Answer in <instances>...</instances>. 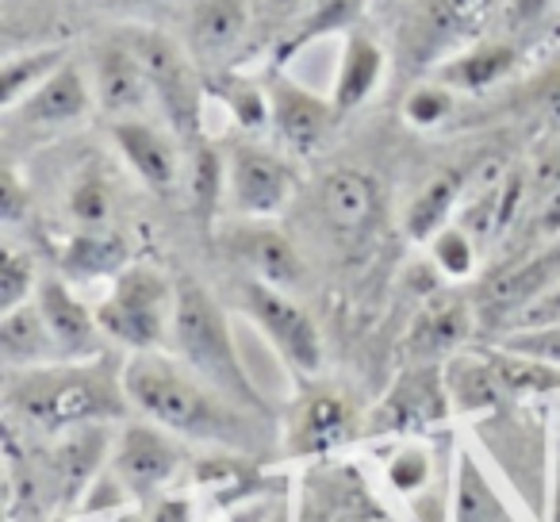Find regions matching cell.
Instances as JSON below:
<instances>
[{"mask_svg": "<svg viewBox=\"0 0 560 522\" xmlns=\"http://www.w3.org/2000/svg\"><path fill=\"white\" fill-rule=\"evenodd\" d=\"M269 108H272V127L284 139V147L300 150V154H312L330 135V124L338 116L335 101H323V96L307 93L304 85H296L284 73H272Z\"/></svg>", "mask_w": 560, "mask_h": 522, "instance_id": "11", "label": "cell"}, {"mask_svg": "<svg viewBox=\"0 0 560 522\" xmlns=\"http://www.w3.org/2000/svg\"><path fill=\"white\" fill-rule=\"evenodd\" d=\"M353 434V404L330 388H319L300 399L292 415V450L296 453H327Z\"/></svg>", "mask_w": 560, "mask_h": 522, "instance_id": "18", "label": "cell"}, {"mask_svg": "<svg viewBox=\"0 0 560 522\" xmlns=\"http://www.w3.org/2000/svg\"><path fill=\"white\" fill-rule=\"evenodd\" d=\"M211 89H215L219 101L231 108V116H234V124H238V127H246V131H257V127L272 124L269 93H265V89H257L254 81L231 78V73H215Z\"/></svg>", "mask_w": 560, "mask_h": 522, "instance_id": "31", "label": "cell"}, {"mask_svg": "<svg viewBox=\"0 0 560 522\" xmlns=\"http://www.w3.org/2000/svg\"><path fill=\"white\" fill-rule=\"evenodd\" d=\"M315 0H257L265 20H300Z\"/></svg>", "mask_w": 560, "mask_h": 522, "instance_id": "41", "label": "cell"}, {"mask_svg": "<svg viewBox=\"0 0 560 522\" xmlns=\"http://www.w3.org/2000/svg\"><path fill=\"white\" fill-rule=\"evenodd\" d=\"M35 308L47 320L50 335H55L58 350H62V361H93L101 353L104 330L96 323V312H89L66 281L43 277L39 289H35Z\"/></svg>", "mask_w": 560, "mask_h": 522, "instance_id": "14", "label": "cell"}, {"mask_svg": "<svg viewBox=\"0 0 560 522\" xmlns=\"http://www.w3.org/2000/svg\"><path fill=\"white\" fill-rule=\"evenodd\" d=\"M265 522H289V511H284V507H272V511L265 514Z\"/></svg>", "mask_w": 560, "mask_h": 522, "instance_id": "47", "label": "cell"}, {"mask_svg": "<svg viewBox=\"0 0 560 522\" xmlns=\"http://www.w3.org/2000/svg\"><path fill=\"white\" fill-rule=\"evenodd\" d=\"M238 297L249 320H254L257 327H261V335L280 350V358L289 361L292 369H300V373H319V366H323L319 327H315V320L289 297V292L246 277V281L238 285Z\"/></svg>", "mask_w": 560, "mask_h": 522, "instance_id": "6", "label": "cell"}, {"mask_svg": "<svg viewBox=\"0 0 560 522\" xmlns=\"http://www.w3.org/2000/svg\"><path fill=\"white\" fill-rule=\"evenodd\" d=\"M514 62H518V50L514 47H506V43H483V47L465 50V55L450 58L442 66V85L480 93V89L495 85L499 78H506L514 70Z\"/></svg>", "mask_w": 560, "mask_h": 522, "instance_id": "25", "label": "cell"}, {"mask_svg": "<svg viewBox=\"0 0 560 522\" xmlns=\"http://www.w3.org/2000/svg\"><path fill=\"white\" fill-rule=\"evenodd\" d=\"M150 522H192V499L165 496L150 507Z\"/></svg>", "mask_w": 560, "mask_h": 522, "instance_id": "40", "label": "cell"}, {"mask_svg": "<svg viewBox=\"0 0 560 522\" xmlns=\"http://www.w3.org/2000/svg\"><path fill=\"white\" fill-rule=\"evenodd\" d=\"M70 62V50L66 47H43V50H27V55H16L4 62L0 70V104L9 112H16L43 81L55 78L62 66Z\"/></svg>", "mask_w": 560, "mask_h": 522, "instance_id": "26", "label": "cell"}, {"mask_svg": "<svg viewBox=\"0 0 560 522\" xmlns=\"http://www.w3.org/2000/svg\"><path fill=\"white\" fill-rule=\"evenodd\" d=\"M124 39L147 70L150 93H154V104L162 108V119L170 124L173 139H180L185 147L200 142L203 89L192 70V55H185V47L173 43L165 32H150V27H135Z\"/></svg>", "mask_w": 560, "mask_h": 522, "instance_id": "5", "label": "cell"}, {"mask_svg": "<svg viewBox=\"0 0 560 522\" xmlns=\"http://www.w3.org/2000/svg\"><path fill=\"white\" fill-rule=\"evenodd\" d=\"M112 473L131 499H154L180 473V450L154 422H131L112 453Z\"/></svg>", "mask_w": 560, "mask_h": 522, "instance_id": "7", "label": "cell"}, {"mask_svg": "<svg viewBox=\"0 0 560 522\" xmlns=\"http://www.w3.org/2000/svg\"><path fill=\"white\" fill-rule=\"evenodd\" d=\"M173 308H177V285L154 266L119 269L112 292L96 308V323L112 343L135 353L158 350L173 335Z\"/></svg>", "mask_w": 560, "mask_h": 522, "instance_id": "4", "label": "cell"}, {"mask_svg": "<svg viewBox=\"0 0 560 522\" xmlns=\"http://www.w3.org/2000/svg\"><path fill=\"white\" fill-rule=\"evenodd\" d=\"M499 346L511 353H522V358H534V361H545V366L560 369V323H552V327L511 330V335H503Z\"/></svg>", "mask_w": 560, "mask_h": 522, "instance_id": "36", "label": "cell"}, {"mask_svg": "<svg viewBox=\"0 0 560 522\" xmlns=\"http://www.w3.org/2000/svg\"><path fill=\"white\" fill-rule=\"evenodd\" d=\"M20 208H24V188H20L16 173H4V219H20Z\"/></svg>", "mask_w": 560, "mask_h": 522, "instance_id": "44", "label": "cell"}, {"mask_svg": "<svg viewBox=\"0 0 560 522\" xmlns=\"http://www.w3.org/2000/svg\"><path fill=\"white\" fill-rule=\"evenodd\" d=\"M226 193L242 216H277L296 193V173L272 150L238 142L226 154Z\"/></svg>", "mask_w": 560, "mask_h": 522, "instance_id": "8", "label": "cell"}, {"mask_svg": "<svg viewBox=\"0 0 560 522\" xmlns=\"http://www.w3.org/2000/svg\"><path fill=\"white\" fill-rule=\"evenodd\" d=\"M170 346L177 350L180 366L192 369L223 399H231L234 407H242L254 419H269V407H265L261 392L254 388V381H249L246 366L238 358V346H234L223 308L215 304V297L196 277H180L177 281Z\"/></svg>", "mask_w": 560, "mask_h": 522, "instance_id": "3", "label": "cell"}, {"mask_svg": "<svg viewBox=\"0 0 560 522\" xmlns=\"http://www.w3.org/2000/svg\"><path fill=\"white\" fill-rule=\"evenodd\" d=\"M472 330V315L460 300H434L427 312L415 320L411 335H407V353L411 358H438V353H450L453 346H460Z\"/></svg>", "mask_w": 560, "mask_h": 522, "instance_id": "22", "label": "cell"}, {"mask_svg": "<svg viewBox=\"0 0 560 522\" xmlns=\"http://www.w3.org/2000/svg\"><path fill=\"white\" fill-rule=\"evenodd\" d=\"M552 522H560V496H557V507H552Z\"/></svg>", "mask_w": 560, "mask_h": 522, "instance_id": "48", "label": "cell"}, {"mask_svg": "<svg viewBox=\"0 0 560 522\" xmlns=\"http://www.w3.org/2000/svg\"><path fill=\"white\" fill-rule=\"evenodd\" d=\"M388 476L399 491H419L422 480L430 476V457L422 450H404L396 461H392Z\"/></svg>", "mask_w": 560, "mask_h": 522, "instance_id": "38", "label": "cell"}, {"mask_svg": "<svg viewBox=\"0 0 560 522\" xmlns=\"http://www.w3.org/2000/svg\"><path fill=\"white\" fill-rule=\"evenodd\" d=\"M124 388L135 411L147 415V422L170 430V434L192 438V442H215L226 450H254V415L234 407L219 396L211 384H203L192 369L165 358L158 350L131 353L124 366Z\"/></svg>", "mask_w": 560, "mask_h": 522, "instance_id": "1", "label": "cell"}, {"mask_svg": "<svg viewBox=\"0 0 560 522\" xmlns=\"http://www.w3.org/2000/svg\"><path fill=\"white\" fill-rule=\"evenodd\" d=\"M249 0H196L188 20V55L192 62L223 70L249 35Z\"/></svg>", "mask_w": 560, "mask_h": 522, "instance_id": "13", "label": "cell"}, {"mask_svg": "<svg viewBox=\"0 0 560 522\" xmlns=\"http://www.w3.org/2000/svg\"><path fill=\"white\" fill-rule=\"evenodd\" d=\"M93 85H96V101L108 116L119 119H142V112L154 104L150 93L147 70H142L139 55L127 47V39L119 43H104L93 58Z\"/></svg>", "mask_w": 560, "mask_h": 522, "instance_id": "12", "label": "cell"}, {"mask_svg": "<svg viewBox=\"0 0 560 522\" xmlns=\"http://www.w3.org/2000/svg\"><path fill=\"white\" fill-rule=\"evenodd\" d=\"M226 250L234 262L249 269V277L261 285H272L280 292H292L304 285L307 269L304 257L296 254V246L289 242V234H280L277 227L246 223L226 231Z\"/></svg>", "mask_w": 560, "mask_h": 522, "instance_id": "10", "label": "cell"}, {"mask_svg": "<svg viewBox=\"0 0 560 522\" xmlns=\"http://www.w3.org/2000/svg\"><path fill=\"white\" fill-rule=\"evenodd\" d=\"M488 361H491L499 384H503L511 399H534V396H545V392L560 388V369L557 366L522 358V353H511V350H503V346L491 350Z\"/></svg>", "mask_w": 560, "mask_h": 522, "instance_id": "27", "label": "cell"}, {"mask_svg": "<svg viewBox=\"0 0 560 522\" xmlns=\"http://www.w3.org/2000/svg\"><path fill=\"white\" fill-rule=\"evenodd\" d=\"M0 358H4L9 369H39L62 361V350H58L55 335H50L35 300L0 320Z\"/></svg>", "mask_w": 560, "mask_h": 522, "instance_id": "20", "label": "cell"}, {"mask_svg": "<svg viewBox=\"0 0 560 522\" xmlns=\"http://www.w3.org/2000/svg\"><path fill=\"white\" fill-rule=\"evenodd\" d=\"M108 430L104 427H81L66 430L50 453L43 457V491H47L55 503H73L78 496H85V488L96 480V468L108 457Z\"/></svg>", "mask_w": 560, "mask_h": 522, "instance_id": "9", "label": "cell"}, {"mask_svg": "<svg viewBox=\"0 0 560 522\" xmlns=\"http://www.w3.org/2000/svg\"><path fill=\"white\" fill-rule=\"evenodd\" d=\"M319 208L335 231L365 234L381 216V188L361 170H335L319 185Z\"/></svg>", "mask_w": 560, "mask_h": 522, "instance_id": "17", "label": "cell"}, {"mask_svg": "<svg viewBox=\"0 0 560 522\" xmlns=\"http://www.w3.org/2000/svg\"><path fill=\"white\" fill-rule=\"evenodd\" d=\"M430 250H434V262L442 266V274H450V277H468V274H472L476 242H472V234H468L465 227H445L442 234H434Z\"/></svg>", "mask_w": 560, "mask_h": 522, "instance_id": "35", "label": "cell"}, {"mask_svg": "<svg viewBox=\"0 0 560 522\" xmlns=\"http://www.w3.org/2000/svg\"><path fill=\"white\" fill-rule=\"evenodd\" d=\"M185 188H188V208L203 227L215 219L219 200L226 193V158L219 154L211 142H192L188 147V170H185Z\"/></svg>", "mask_w": 560, "mask_h": 522, "instance_id": "24", "label": "cell"}, {"mask_svg": "<svg viewBox=\"0 0 560 522\" xmlns=\"http://www.w3.org/2000/svg\"><path fill=\"white\" fill-rule=\"evenodd\" d=\"M9 407L32 427L66 434L81 427H104L127 411L124 373L108 361H58L39 369H9Z\"/></svg>", "mask_w": 560, "mask_h": 522, "instance_id": "2", "label": "cell"}, {"mask_svg": "<svg viewBox=\"0 0 560 522\" xmlns=\"http://www.w3.org/2000/svg\"><path fill=\"white\" fill-rule=\"evenodd\" d=\"M384 73V50L369 35H350L342 50V66H338V85H335V108L353 112L373 96Z\"/></svg>", "mask_w": 560, "mask_h": 522, "instance_id": "23", "label": "cell"}, {"mask_svg": "<svg viewBox=\"0 0 560 522\" xmlns=\"http://www.w3.org/2000/svg\"><path fill=\"white\" fill-rule=\"evenodd\" d=\"M58 522H62V519H58Z\"/></svg>", "mask_w": 560, "mask_h": 522, "instance_id": "49", "label": "cell"}, {"mask_svg": "<svg viewBox=\"0 0 560 522\" xmlns=\"http://www.w3.org/2000/svg\"><path fill=\"white\" fill-rule=\"evenodd\" d=\"M552 0H506V16L511 24H534L537 16H545Z\"/></svg>", "mask_w": 560, "mask_h": 522, "instance_id": "42", "label": "cell"}, {"mask_svg": "<svg viewBox=\"0 0 560 522\" xmlns=\"http://www.w3.org/2000/svg\"><path fill=\"white\" fill-rule=\"evenodd\" d=\"M450 404L445 392V373L438 369H415L396 381V388L388 392V399L376 411V427L381 430H415L438 422Z\"/></svg>", "mask_w": 560, "mask_h": 522, "instance_id": "16", "label": "cell"}, {"mask_svg": "<svg viewBox=\"0 0 560 522\" xmlns=\"http://www.w3.org/2000/svg\"><path fill=\"white\" fill-rule=\"evenodd\" d=\"M35 289H39V281H35L32 257L20 254L16 246H4V254H0V312L9 315L16 308L32 304Z\"/></svg>", "mask_w": 560, "mask_h": 522, "instance_id": "32", "label": "cell"}, {"mask_svg": "<svg viewBox=\"0 0 560 522\" xmlns=\"http://www.w3.org/2000/svg\"><path fill=\"white\" fill-rule=\"evenodd\" d=\"M552 323H560V285H552L545 297H537L529 308H522L518 320H514V330H522V327H552Z\"/></svg>", "mask_w": 560, "mask_h": 522, "instance_id": "39", "label": "cell"}, {"mask_svg": "<svg viewBox=\"0 0 560 522\" xmlns=\"http://www.w3.org/2000/svg\"><path fill=\"white\" fill-rule=\"evenodd\" d=\"M453 108V93L450 85H419L404 104V116L411 119L415 127H434L450 116Z\"/></svg>", "mask_w": 560, "mask_h": 522, "instance_id": "37", "label": "cell"}, {"mask_svg": "<svg viewBox=\"0 0 560 522\" xmlns=\"http://www.w3.org/2000/svg\"><path fill=\"white\" fill-rule=\"evenodd\" d=\"M96 9H112V12H124V9H139V4H154V0H89Z\"/></svg>", "mask_w": 560, "mask_h": 522, "instance_id": "46", "label": "cell"}, {"mask_svg": "<svg viewBox=\"0 0 560 522\" xmlns=\"http://www.w3.org/2000/svg\"><path fill=\"white\" fill-rule=\"evenodd\" d=\"M541 108H545V116H549L552 124H560V73H552V78L545 81V89H541Z\"/></svg>", "mask_w": 560, "mask_h": 522, "instance_id": "45", "label": "cell"}, {"mask_svg": "<svg viewBox=\"0 0 560 522\" xmlns=\"http://www.w3.org/2000/svg\"><path fill=\"white\" fill-rule=\"evenodd\" d=\"M93 104V93H89L85 73L73 62H66L62 70L50 81H43L32 96L16 108V116L32 127H66L73 119H81Z\"/></svg>", "mask_w": 560, "mask_h": 522, "instance_id": "19", "label": "cell"}, {"mask_svg": "<svg viewBox=\"0 0 560 522\" xmlns=\"http://www.w3.org/2000/svg\"><path fill=\"white\" fill-rule=\"evenodd\" d=\"M361 9H365V0H315L312 9H307L304 16L296 20V27H292L289 39H284V47H280V58L296 55L304 43L323 39V35L338 32V27H350L353 20L361 16Z\"/></svg>", "mask_w": 560, "mask_h": 522, "instance_id": "30", "label": "cell"}, {"mask_svg": "<svg viewBox=\"0 0 560 522\" xmlns=\"http://www.w3.org/2000/svg\"><path fill=\"white\" fill-rule=\"evenodd\" d=\"M112 135H116V147L124 150L127 165L142 177V185H150L154 193H173V185L180 181V158L162 127L147 124V119H119Z\"/></svg>", "mask_w": 560, "mask_h": 522, "instance_id": "15", "label": "cell"}, {"mask_svg": "<svg viewBox=\"0 0 560 522\" xmlns=\"http://www.w3.org/2000/svg\"><path fill=\"white\" fill-rule=\"evenodd\" d=\"M70 216L89 231H101L112 216V193L101 173H81V181L70 193Z\"/></svg>", "mask_w": 560, "mask_h": 522, "instance_id": "33", "label": "cell"}, {"mask_svg": "<svg viewBox=\"0 0 560 522\" xmlns=\"http://www.w3.org/2000/svg\"><path fill=\"white\" fill-rule=\"evenodd\" d=\"M119 257H124V246L116 239H104L101 231H85L66 254V266L73 274H104L108 266H116Z\"/></svg>", "mask_w": 560, "mask_h": 522, "instance_id": "34", "label": "cell"}, {"mask_svg": "<svg viewBox=\"0 0 560 522\" xmlns=\"http://www.w3.org/2000/svg\"><path fill=\"white\" fill-rule=\"evenodd\" d=\"M491 9V0H427V12L419 20V43H450L457 35L476 32L483 12Z\"/></svg>", "mask_w": 560, "mask_h": 522, "instance_id": "28", "label": "cell"}, {"mask_svg": "<svg viewBox=\"0 0 560 522\" xmlns=\"http://www.w3.org/2000/svg\"><path fill=\"white\" fill-rule=\"evenodd\" d=\"M457 193H460V181L453 173H442L434 177L419 196H415L411 211H407V231L411 239L419 242H434V234L445 231V219H450L453 204H457Z\"/></svg>", "mask_w": 560, "mask_h": 522, "instance_id": "29", "label": "cell"}, {"mask_svg": "<svg viewBox=\"0 0 560 522\" xmlns=\"http://www.w3.org/2000/svg\"><path fill=\"white\" fill-rule=\"evenodd\" d=\"M445 392H450V404L457 411H491V407L506 404V388L499 384L495 369H491L488 353L476 358V353H457L445 366Z\"/></svg>", "mask_w": 560, "mask_h": 522, "instance_id": "21", "label": "cell"}, {"mask_svg": "<svg viewBox=\"0 0 560 522\" xmlns=\"http://www.w3.org/2000/svg\"><path fill=\"white\" fill-rule=\"evenodd\" d=\"M537 231L549 234V239H560V188H552V196L545 200L541 219H537Z\"/></svg>", "mask_w": 560, "mask_h": 522, "instance_id": "43", "label": "cell"}]
</instances>
